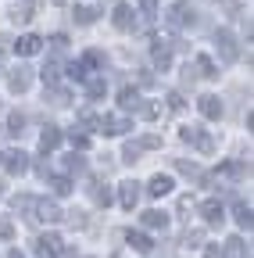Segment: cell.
Segmentation results:
<instances>
[{"instance_id":"obj_1","label":"cell","mask_w":254,"mask_h":258,"mask_svg":"<svg viewBox=\"0 0 254 258\" xmlns=\"http://www.w3.org/2000/svg\"><path fill=\"white\" fill-rule=\"evenodd\" d=\"M215 47H218V54H222V61H236V40H233V32L229 29H218L215 32Z\"/></svg>"},{"instance_id":"obj_2","label":"cell","mask_w":254,"mask_h":258,"mask_svg":"<svg viewBox=\"0 0 254 258\" xmlns=\"http://www.w3.org/2000/svg\"><path fill=\"white\" fill-rule=\"evenodd\" d=\"M168 25H172V29L197 25V15H194V8H190V4H176V8L168 11Z\"/></svg>"},{"instance_id":"obj_3","label":"cell","mask_w":254,"mask_h":258,"mask_svg":"<svg viewBox=\"0 0 254 258\" xmlns=\"http://www.w3.org/2000/svg\"><path fill=\"white\" fill-rule=\"evenodd\" d=\"M40 47H43V40L36 36V32H25V36L15 43V50H18L22 57H33V54H40Z\"/></svg>"},{"instance_id":"obj_4","label":"cell","mask_w":254,"mask_h":258,"mask_svg":"<svg viewBox=\"0 0 254 258\" xmlns=\"http://www.w3.org/2000/svg\"><path fill=\"white\" fill-rule=\"evenodd\" d=\"M101 129H104V133H111V137H122L125 129H133V122L122 118V115H108V118H101Z\"/></svg>"},{"instance_id":"obj_5","label":"cell","mask_w":254,"mask_h":258,"mask_svg":"<svg viewBox=\"0 0 254 258\" xmlns=\"http://www.w3.org/2000/svg\"><path fill=\"white\" fill-rule=\"evenodd\" d=\"M172 186H176V183H172V176H161V172H157V176L150 179V186H147V190H150V198H165V194H172Z\"/></svg>"},{"instance_id":"obj_6","label":"cell","mask_w":254,"mask_h":258,"mask_svg":"<svg viewBox=\"0 0 254 258\" xmlns=\"http://www.w3.org/2000/svg\"><path fill=\"white\" fill-rule=\"evenodd\" d=\"M197 108H201V115H204V118H218V115H222L218 97H211V93H204V97H201V101H197Z\"/></svg>"},{"instance_id":"obj_7","label":"cell","mask_w":254,"mask_h":258,"mask_svg":"<svg viewBox=\"0 0 254 258\" xmlns=\"http://www.w3.org/2000/svg\"><path fill=\"white\" fill-rule=\"evenodd\" d=\"M201 215H204V222H222V219H226V208H222V205L211 198V201L201 205Z\"/></svg>"},{"instance_id":"obj_8","label":"cell","mask_w":254,"mask_h":258,"mask_svg":"<svg viewBox=\"0 0 254 258\" xmlns=\"http://www.w3.org/2000/svg\"><path fill=\"white\" fill-rule=\"evenodd\" d=\"M118 201H122V208H133V205L140 201V186H136V183H122Z\"/></svg>"},{"instance_id":"obj_9","label":"cell","mask_w":254,"mask_h":258,"mask_svg":"<svg viewBox=\"0 0 254 258\" xmlns=\"http://www.w3.org/2000/svg\"><path fill=\"white\" fill-rule=\"evenodd\" d=\"M40 254H43V258H57V254H61V240H57L54 233L40 237Z\"/></svg>"},{"instance_id":"obj_10","label":"cell","mask_w":254,"mask_h":258,"mask_svg":"<svg viewBox=\"0 0 254 258\" xmlns=\"http://www.w3.org/2000/svg\"><path fill=\"white\" fill-rule=\"evenodd\" d=\"M115 25H118L122 32L133 29V11H129V4H118V8H115Z\"/></svg>"},{"instance_id":"obj_11","label":"cell","mask_w":254,"mask_h":258,"mask_svg":"<svg viewBox=\"0 0 254 258\" xmlns=\"http://www.w3.org/2000/svg\"><path fill=\"white\" fill-rule=\"evenodd\" d=\"M57 144H61V133H57V125H47L43 133H40V147H43V151H54Z\"/></svg>"},{"instance_id":"obj_12","label":"cell","mask_w":254,"mask_h":258,"mask_svg":"<svg viewBox=\"0 0 254 258\" xmlns=\"http://www.w3.org/2000/svg\"><path fill=\"white\" fill-rule=\"evenodd\" d=\"M33 8H36V0H25V4H15V11H11V18H15L18 25H25L29 18H33Z\"/></svg>"},{"instance_id":"obj_13","label":"cell","mask_w":254,"mask_h":258,"mask_svg":"<svg viewBox=\"0 0 254 258\" xmlns=\"http://www.w3.org/2000/svg\"><path fill=\"white\" fill-rule=\"evenodd\" d=\"M143 226H150V230H165V226H168V215H165V212H143Z\"/></svg>"},{"instance_id":"obj_14","label":"cell","mask_w":254,"mask_h":258,"mask_svg":"<svg viewBox=\"0 0 254 258\" xmlns=\"http://www.w3.org/2000/svg\"><path fill=\"white\" fill-rule=\"evenodd\" d=\"M154 64H157V69H168V64H172V54H168V47L161 40L154 43Z\"/></svg>"},{"instance_id":"obj_15","label":"cell","mask_w":254,"mask_h":258,"mask_svg":"<svg viewBox=\"0 0 254 258\" xmlns=\"http://www.w3.org/2000/svg\"><path fill=\"white\" fill-rule=\"evenodd\" d=\"M36 212H40V219H43V222H57V219H61L57 205H50V201H40V205H36Z\"/></svg>"},{"instance_id":"obj_16","label":"cell","mask_w":254,"mask_h":258,"mask_svg":"<svg viewBox=\"0 0 254 258\" xmlns=\"http://www.w3.org/2000/svg\"><path fill=\"white\" fill-rule=\"evenodd\" d=\"M11 90H15V93L29 90V69H15V76H11Z\"/></svg>"},{"instance_id":"obj_17","label":"cell","mask_w":254,"mask_h":258,"mask_svg":"<svg viewBox=\"0 0 254 258\" xmlns=\"http://www.w3.org/2000/svg\"><path fill=\"white\" fill-rule=\"evenodd\" d=\"M8 158H11V161H8V172H15V176H18V172H25V169H29V161H25L29 154H22V151H18V154H8Z\"/></svg>"},{"instance_id":"obj_18","label":"cell","mask_w":254,"mask_h":258,"mask_svg":"<svg viewBox=\"0 0 254 258\" xmlns=\"http://www.w3.org/2000/svg\"><path fill=\"white\" fill-rule=\"evenodd\" d=\"M129 244H133V251H150L154 247L147 233H133V230H129Z\"/></svg>"},{"instance_id":"obj_19","label":"cell","mask_w":254,"mask_h":258,"mask_svg":"<svg viewBox=\"0 0 254 258\" xmlns=\"http://www.w3.org/2000/svg\"><path fill=\"white\" fill-rule=\"evenodd\" d=\"M136 101H140V93H136V90H129V86H125V90L118 93V104H122L125 111H129V108H136Z\"/></svg>"},{"instance_id":"obj_20","label":"cell","mask_w":254,"mask_h":258,"mask_svg":"<svg viewBox=\"0 0 254 258\" xmlns=\"http://www.w3.org/2000/svg\"><path fill=\"white\" fill-rule=\"evenodd\" d=\"M197 72H201L204 79H215V76H218V72H215V64H211V57H204V54L197 57Z\"/></svg>"},{"instance_id":"obj_21","label":"cell","mask_w":254,"mask_h":258,"mask_svg":"<svg viewBox=\"0 0 254 258\" xmlns=\"http://www.w3.org/2000/svg\"><path fill=\"white\" fill-rule=\"evenodd\" d=\"M75 22L79 25H93V22H97V11H93V8H75Z\"/></svg>"},{"instance_id":"obj_22","label":"cell","mask_w":254,"mask_h":258,"mask_svg":"<svg viewBox=\"0 0 254 258\" xmlns=\"http://www.w3.org/2000/svg\"><path fill=\"white\" fill-rule=\"evenodd\" d=\"M50 186H54V194H57V198H65V194H72V179H68V176H57V179H54Z\"/></svg>"},{"instance_id":"obj_23","label":"cell","mask_w":254,"mask_h":258,"mask_svg":"<svg viewBox=\"0 0 254 258\" xmlns=\"http://www.w3.org/2000/svg\"><path fill=\"white\" fill-rule=\"evenodd\" d=\"M8 125H11V137H22V125H25V118H22V115H11V118H8Z\"/></svg>"},{"instance_id":"obj_24","label":"cell","mask_w":254,"mask_h":258,"mask_svg":"<svg viewBox=\"0 0 254 258\" xmlns=\"http://www.w3.org/2000/svg\"><path fill=\"white\" fill-rule=\"evenodd\" d=\"M236 222L240 226H250V208L247 205H236Z\"/></svg>"},{"instance_id":"obj_25","label":"cell","mask_w":254,"mask_h":258,"mask_svg":"<svg viewBox=\"0 0 254 258\" xmlns=\"http://www.w3.org/2000/svg\"><path fill=\"white\" fill-rule=\"evenodd\" d=\"M68 76H72V79H86V64H82V61L68 64Z\"/></svg>"},{"instance_id":"obj_26","label":"cell","mask_w":254,"mask_h":258,"mask_svg":"<svg viewBox=\"0 0 254 258\" xmlns=\"http://www.w3.org/2000/svg\"><path fill=\"white\" fill-rule=\"evenodd\" d=\"M90 97H104V79H90Z\"/></svg>"},{"instance_id":"obj_27","label":"cell","mask_w":254,"mask_h":258,"mask_svg":"<svg viewBox=\"0 0 254 258\" xmlns=\"http://www.w3.org/2000/svg\"><path fill=\"white\" fill-rule=\"evenodd\" d=\"M8 237H15V226H11V219H0V240H8Z\"/></svg>"},{"instance_id":"obj_28","label":"cell","mask_w":254,"mask_h":258,"mask_svg":"<svg viewBox=\"0 0 254 258\" xmlns=\"http://www.w3.org/2000/svg\"><path fill=\"white\" fill-rule=\"evenodd\" d=\"M50 43H54L57 50H65V47H68V36H65V32H54V36H50Z\"/></svg>"},{"instance_id":"obj_29","label":"cell","mask_w":254,"mask_h":258,"mask_svg":"<svg viewBox=\"0 0 254 258\" xmlns=\"http://www.w3.org/2000/svg\"><path fill=\"white\" fill-rule=\"evenodd\" d=\"M136 4L143 8V15H157V0H136Z\"/></svg>"},{"instance_id":"obj_30","label":"cell","mask_w":254,"mask_h":258,"mask_svg":"<svg viewBox=\"0 0 254 258\" xmlns=\"http://www.w3.org/2000/svg\"><path fill=\"white\" fill-rule=\"evenodd\" d=\"M122 158H125V161H136V158H140V144H129Z\"/></svg>"},{"instance_id":"obj_31","label":"cell","mask_w":254,"mask_h":258,"mask_svg":"<svg viewBox=\"0 0 254 258\" xmlns=\"http://www.w3.org/2000/svg\"><path fill=\"white\" fill-rule=\"evenodd\" d=\"M204 258H226V251H222V247H218V244H211V247H208V251H204Z\"/></svg>"},{"instance_id":"obj_32","label":"cell","mask_w":254,"mask_h":258,"mask_svg":"<svg viewBox=\"0 0 254 258\" xmlns=\"http://www.w3.org/2000/svg\"><path fill=\"white\" fill-rule=\"evenodd\" d=\"M229 254L240 258V254H243V240H229Z\"/></svg>"},{"instance_id":"obj_33","label":"cell","mask_w":254,"mask_h":258,"mask_svg":"<svg viewBox=\"0 0 254 258\" xmlns=\"http://www.w3.org/2000/svg\"><path fill=\"white\" fill-rule=\"evenodd\" d=\"M65 165H68V169H75V172H79V169H82V158H79V154H68V161H65Z\"/></svg>"},{"instance_id":"obj_34","label":"cell","mask_w":254,"mask_h":258,"mask_svg":"<svg viewBox=\"0 0 254 258\" xmlns=\"http://www.w3.org/2000/svg\"><path fill=\"white\" fill-rule=\"evenodd\" d=\"M168 108H172V111L183 108V97H179V93H168Z\"/></svg>"},{"instance_id":"obj_35","label":"cell","mask_w":254,"mask_h":258,"mask_svg":"<svg viewBox=\"0 0 254 258\" xmlns=\"http://www.w3.org/2000/svg\"><path fill=\"white\" fill-rule=\"evenodd\" d=\"M161 115V104H147V118H157Z\"/></svg>"},{"instance_id":"obj_36","label":"cell","mask_w":254,"mask_h":258,"mask_svg":"<svg viewBox=\"0 0 254 258\" xmlns=\"http://www.w3.org/2000/svg\"><path fill=\"white\" fill-rule=\"evenodd\" d=\"M72 144H75V147H90V137H75V133H72Z\"/></svg>"},{"instance_id":"obj_37","label":"cell","mask_w":254,"mask_h":258,"mask_svg":"<svg viewBox=\"0 0 254 258\" xmlns=\"http://www.w3.org/2000/svg\"><path fill=\"white\" fill-rule=\"evenodd\" d=\"M54 4H65V0H54Z\"/></svg>"}]
</instances>
